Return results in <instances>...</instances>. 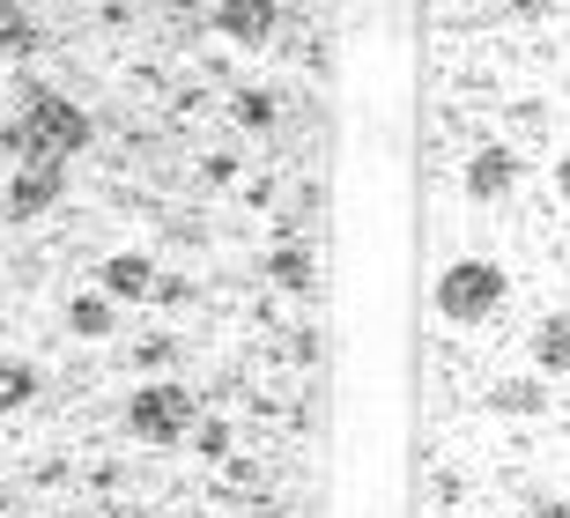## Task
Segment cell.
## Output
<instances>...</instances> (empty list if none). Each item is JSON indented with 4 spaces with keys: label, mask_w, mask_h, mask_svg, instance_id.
Listing matches in <instances>:
<instances>
[{
    "label": "cell",
    "mask_w": 570,
    "mask_h": 518,
    "mask_svg": "<svg viewBox=\"0 0 570 518\" xmlns=\"http://www.w3.org/2000/svg\"><path fill=\"white\" fill-rule=\"evenodd\" d=\"M504 274L497 267H482V260H460V267H444V282H438V304H444V319H460V326H482L489 311L504 304Z\"/></svg>",
    "instance_id": "1"
},
{
    "label": "cell",
    "mask_w": 570,
    "mask_h": 518,
    "mask_svg": "<svg viewBox=\"0 0 570 518\" xmlns=\"http://www.w3.org/2000/svg\"><path fill=\"white\" fill-rule=\"evenodd\" d=\"M533 363H541V371H570V311L563 319H541V333H533Z\"/></svg>",
    "instance_id": "2"
}]
</instances>
